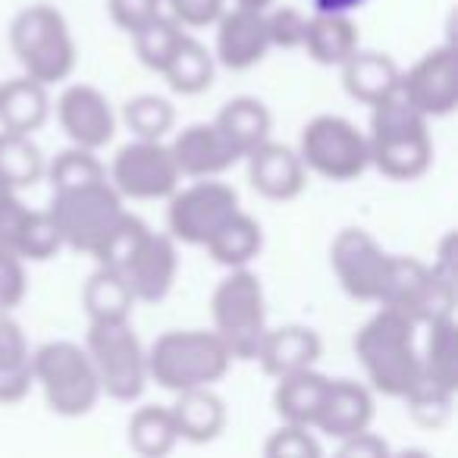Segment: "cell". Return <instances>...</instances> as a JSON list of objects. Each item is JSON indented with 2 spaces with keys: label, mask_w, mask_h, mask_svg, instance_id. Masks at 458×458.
Here are the masks:
<instances>
[{
  "label": "cell",
  "mask_w": 458,
  "mask_h": 458,
  "mask_svg": "<svg viewBox=\"0 0 458 458\" xmlns=\"http://www.w3.org/2000/svg\"><path fill=\"white\" fill-rule=\"evenodd\" d=\"M210 318L233 361H255L258 345L267 333V299L258 274L249 267L229 270L210 295Z\"/></svg>",
  "instance_id": "cell-6"
},
{
  "label": "cell",
  "mask_w": 458,
  "mask_h": 458,
  "mask_svg": "<svg viewBox=\"0 0 458 458\" xmlns=\"http://www.w3.org/2000/svg\"><path fill=\"white\" fill-rule=\"evenodd\" d=\"M339 70H343V89L349 91V98L368 104V107L399 95L402 70L389 54L361 51V47H358Z\"/></svg>",
  "instance_id": "cell-22"
},
{
  "label": "cell",
  "mask_w": 458,
  "mask_h": 458,
  "mask_svg": "<svg viewBox=\"0 0 458 458\" xmlns=\"http://www.w3.org/2000/svg\"><path fill=\"white\" fill-rule=\"evenodd\" d=\"M182 176L164 139H135L116 151L110 164V185L132 201H160L179 189Z\"/></svg>",
  "instance_id": "cell-11"
},
{
  "label": "cell",
  "mask_w": 458,
  "mask_h": 458,
  "mask_svg": "<svg viewBox=\"0 0 458 458\" xmlns=\"http://www.w3.org/2000/svg\"><path fill=\"white\" fill-rule=\"evenodd\" d=\"M452 251H455V233H445L443 245H439V258L433 261V270L445 280H455V255Z\"/></svg>",
  "instance_id": "cell-46"
},
{
  "label": "cell",
  "mask_w": 458,
  "mask_h": 458,
  "mask_svg": "<svg viewBox=\"0 0 458 458\" xmlns=\"http://www.w3.org/2000/svg\"><path fill=\"white\" fill-rule=\"evenodd\" d=\"M399 95L427 120L455 114L458 107V51L455 45H439L427 51L399 79Z\"/></svg>",
  "instance_id": "cell-14"
},
{
  "label": "cell",
  "mask_w": 458,
  "mask_h": 458,
  "mask_svg": "<svg viewBox=\"0 0 458 458\" xmlns=\"http://www.w3.org/2000/svg\"><path fill=\"white\" fill-rule=\"evenodd\" d=\"M182 35H185V29L179 26L173 16L157 13L151 22H145L139 32H132L135 54H139V60L148 66V70L160 72L166 66V60L173 57L176 45L182 41Z\"/></svg>",
  "instance_id": "cell-36"
},
{
  "label": "cell",
  "mask_w": 458,
  "mask_h": 458,
  "mask_svg": "<svg viewBox=\"0 0 458 458\" xmlns=\"http://www.w3.org/2000/svg\"><path fill=\"white\" fill-rule=\"evenodd\" d=\"M264 26H267L270 47H283V51H295L305 41L308 16L295 7H274L264 10Z\"/></svg>",
  "instance_id": "cell-41"
},
{
  "label": "cell",
  "mask_w": 458,
  "mask_h": 458,
  "mask_svg": "<svg viewBox=\"0 0 458 458\" xmlns=\"http://www.w3.org/2000/svg\"><path fill=\"white\" fill-rule=\"evenodd\" d=\"M47 210L57 223L64 245H70L72 251H85V255H95L98 245L116 226V220L126 214L123 195L110 185V179L82 185V189L54 191Z\"/></svg>",
  "instance_id": "cell-8"
},
{
  "label": "cell",
  "mask_w": 458,
  "mask_h": 458,
  "mask_svg": "<svg viewBox=\"0 0 458 458\" xmlns=\"http://www.w3.org/2000/svg\"><path fill=\"white\" fill-rule=\"evenodd\" d=\"M10 47L22 72L41 85L66 82L76 70V41L64 13L47 4H35L10 22Z\"/></svg>",
  "instance_id": "cell-4"
},
{
  "label": "cell",
  "mask_w": 458,
  "mask_h": 458,
  "mask_svg": "<svg viewBox=\"0 0 458 458\" xmlns=\"http://www.w3.org/2000/svg\"><path fill=\"white\" fill-rule=\"evenodd\" d=\"M126 433H129L132 452H139V455H145V458L170 455L173 445L179 443L173 411L164 405H145V408H139V411H132Z\"/></svg>",
  "instance_id": "cell-33"
},
{
  "label": "cell",
  "mask_w": 458,
  "mask_h": 458,
  "mask_svg": "<svg viewBox=\"0 0 458 458\" xmlns=\"http://www.w3.org/2000/svg\"><path fill=\"white\" fill-rule=\"evenodd\" d=\"M301 47H305L308 60H314L318 66H343L358 51V26L349 20V13H318L314 10V16H308Z\"/></svg>",
  "instance_id": "cell-27"
},
{
  "label": "cell",
  "mask_w": 458,
  "mask_h": 458,
  "mask_svg": "<svg viewBox=\"0 0 458 458\" xmlns=\"http://www.w3.org/2000/svg\"><path fill=\"white\" fill-rule=\"evenodd\" d=\"M249 182L270 201H293L305 191L308 170L301 164L299 151L280 145V141H264L249 154Z\"/></svg>",
  "instance_id": "cell-19"
},
{
  "label": "cell",
  "mask_w": 458,
  "mask_h": 458,
  "mask_svg": "<svg viewBox=\"0 0 458 458\" xmlns=\"http://www.w3.org/2000/svg\"><path fill=\"white\" fill-rule=\"evenodd\" d=\"M320 355H324V343H320L318 330L301 324H286L264 333L255 361H261L264 374L276 380V377L314 368L320 361Z\"/></svg>",
  "instance_id": "cell-21"
},
{
  "label": "cell",
  "mask_w": 458,
  "mask_h": 458,
  "mask_svg": "<svg viewBox=\"0 0 458 458\" xmlns=\"http://www.w3.org/2000/svg\"><path fill=\"white\" fill-rule=\"evenodd\" d=\"M132 289L135 301H160L173 289L179 274V251L176 239L170 233H154L148 229L129 261L120 270Z\"/></svg>",
  "instance_id": "cell-16"
},
{
  "label": "cell",
  "mask_w": 458,
  "mask_h": 458,
  "mask_svg": "<svg viewBox=\"0 0 458 458\" xmlns=\"http://www.w3.org/2000/svg\"><path fill=\"white\" fill-rule=\"evenodd\" d=\"M264 455L267 458H320L318 437L311 433V427H299V424H283L280 430H274L264 443Z\"/></svg>",
  "instance_id": "cell-40"
},
{
  "label": "cell",
  "mask_w": 458,
  "mask_h": 458,
  "mask_svg": "<svg viewBox=\"0 0 458 458\" xmlns=\"http://www.w3.org/2000/svg\"><path fill=\"white\" fill-rule=\"evenodd\" d=\"M26 261L13 249L0 245V314H10L26 299Z\"/></svg>",
  "instance_id": "cell-42"
},
{
  "label": "cell",
  "mask_w": 458,
  "mask_h": 458,
  "mask_svg": "<svg viewBox=\"0 0 458 458\" xmlns=\"http://www.w3.org/2000/svg\"><path fill=\"white\" fill-rule=\"evenodd\" d=\"M13 198H16V189H10L7 182H0V210L7 208V204L13 201Z\"/></svg>",
  "instance_id": "cell-49"
},
{
  "label": "cell",
  "mask_w": 458,
  "mask_h": 458,
  "mask_svg": "<svg viewBox=\"0 0 458 458\" xmlns=\"http://www.w3.org/2000/svg\"><path fill=\"white\" fill-rule=\"evenodd\" d=\"M85 352L95 364L101 395H110L116 402H132L145 393L148 383V352L141 349L129 320H91Z\"/></svg>",
  "instance_id": "cell-7"
},
{
  "label": "cell",
  "mask_w": 458,
  "mask_h": 458,
  "mask_svg": "<svg viewBox=\"0 0 458 458\" xmlns=\"http://www.w3.org/2000/svg\"><path fill=\"white\" fill-rule=\"evenodd\" d=\"M214 126L223 132V139L236 148L239 157H249L258 145L270 139V129H274V116H270L267 104L258 101V98H233L220 107Z\"/></svg>",
  "instance_id": "cell-24"
},
{
  "label": "cell",
  "mask_w": 458,
  "mask_h": 458,
  "mask_svg": "<svg viewBox=\"0 0 458 458\" xmlns=\"http://www.w3.org/2000/svg\"><path fill=\"white\" fill-rule=\"evenodd\" d=\"M370 166L389 179H418L427 173L433 160L430 120L411 107L402 95L370 107V132H368Z\"/></svg>",
  "instance_id": "cell-2"
},
{
  "label": "cell",
  "mask_w": 458,
  "mask_h": 458,
  "mask_svg": "<svg viewBox=\"0 0 458 458\" xmlns=\"http://www.w3.org/2000/svg\"><path fill=\"white\" fill-rule=\"evenodd\" d=\"M82 308L89 320H104V324L129 320L135 308V295L120 270L98 267L82 289Z\"/></svg>",
  "instance_id": "cell-31"
},
{
  "label": "cell",
  "mask_w": 458,
  "mask_h": 458,
  "mask_svg": "<svg viewBox=\"0 0 458 458\" xmlns=\"http://www.w3.org/2000/svg\"><path fill=\"white\" fill-rule=\"evenodd\" d=\"M45 173H47V179H51L54 191L82 189V185L107 179V170H104V164L95 157V151L79 148V145H72L70 151L57 154V157L51 160V166H45Z\"/></svg>",
  "instance_id": "cell-37"
},
{
  "label": "cell",
  "mask_w": 458,
  "mask_h": 458,
  "mask_svg": "<svg viewBox=\"0 0 458 458\" xmlns=\"http://www.w3.org/2000/svg\"><path fill=\"white\" fill-rule=\"evenodd\" d=\"M164 0H107V13L123 32H139L145 22H151L160 13Z\"/></svg>",
  "instance_id": "cell-44"
},
{
  "label": "cell",
  "mask_w": 458,
  "mask_h": 458,
  "mask_svg": "<svg viewBox=\"0 0 458 458\" xmlns=\"http://www.w3.org/2000/svg\"><path fill=\"white\" fill-rule=\"evenodd\" d=\"M32 383L60 418H85L101 399V383L89 352L70 339L45 343L32 352Z\"/></svg>",
  "instance_id": "cell-5"
},
{
  "label": "cell",
  "mask_w": 458,
  "mask_h": 458,
  "mask_svg": "<svg viewBox=\"0 0 458 458\" xmlns=\"http://www.w3.org/2000/svg\"><path fill=\"white\" fill-rule=\"evenodd\" d=\"M214 64L216 60L208 54V47L185 32L176 51H173V57L160 70V76L166 79V85L176 95H201V91H208L214 85Z\"/></svg>",
  "instance_id": "cell-32"
},
{
  "label": "cell",
  "mask_w": 458,
  "mask_h": 458,
  "mask_svg": "<svg viewBox=\"0 0 458 458\" xmlns=\"http://www.w3.org/2000/svg\"><path fill=\"white\" fill-rule=\"evenodd\" d=\"M32 386V345L26 330L10 314H0V402H22Z\"/></svg>",
  "instance_id": "cell-26"
},
{
  "label": "cell",
  "mask_w": 458,
  "mask_h": 458,
  "mask_svg": "<svg viewBox=\"0 0 458 458\" xmlns=\"http://www.w3.org/2000/svg\"><path fill=\"white\" fill-rule=\"evenodd\" d=\"M236 7H249V10H267L274 7V0H233Z\"/></svg>",
  "instance_id": "cell-48"
},
{
  "label": "cell",
  "mask_w": 458,
  "mask_h": 458,
  "mask_svg": "<svg viewBox=\"0 0 458 458\" xmlns=\"http://www.w3.org/2000/svg\"><path fill=\"white\" fill-rule=\"evenodd\" d=\"M327 383H330V377H324L314 368L276 377L274 411L280 414L283 424H299V427H311L314 430V418H318L320 402H324Z\"/></svg>",
  "instance_id": "cell-28"
},
{
  "label": "cell",
  "mask_w": 458,
  "mask_h": 458,
  "mask_svg": "<svg viewBox=\"0 0 458 458\" xmlns=\"http://www.w3.org/2000/svg\"><path fill=\"white\" fill-rule=\"evenodd\" d=\"M123 123L135 139H164L176 126V107L160 95H139L126 101Z\"/></svg>",
  "instance_id": "cell-38"
},
{
  "label": "cell",
  "mask_w": 458,
  "mask_h": 458,
  "mask_svg": "<svg viewBox=\"0 0 458 458\" xmlns=\"http://www.w3.org/2000/svg\"><path fill=\"white\" fill-rule=\"evenodd\" d=\"M264 233L258 226L255 216H249L245 210H233L220 226L210 233V239L201 245L208 249V255L214 258L220 267H249L258 255H261Z\"/></svg>",
  "instance_id": "cell-29"
},
{
  "label": "cell",
  "mask_w": 458,
  "mask_h": 458,
  "mask_svg": "<svg viewBox=\"0 0 458 458\" xmlns=\"http://www.w3.org/2000/svg\"><path fill=\"white\" fill-rule=\"evenodd\" d=\"M270 51L264 10L233 7L216 16V64L233 72H245L258 66Z\"/></svg>",
  "instance_id": "cell-17"
},
{
  "label": "cell",
  "mask_w": 458,
  "mask_h": 458,
  "mask_svg": "<svg viewBox=\"0 0 458 458\" xmlns=\"http://www.w3.org/2000/svg\"><path fill=\"white\" fill-rule=\"evenodd\" d=\"M51 114V98L47 85L35 82L22 72L20 79L0 85V126L10 132H38Z\"/></svg>",
  "instance_id": "cell-30"
},
{
  "label": "cell",
  "mask_w": 458,
  "mask_h": 458,
  "mask_svg": "<svg viewBox=\"0 0 458 458\" xmlns=\"http://www.w3.org/2000/svg\"><path fill=\"white\" fill-rule=\"evenodd\" d=\"M233 210H239V191L229 182H220L216 176L195 179L185 189H176L170 195L166 208V226L176 242L204 245L216 226L226 220Z\"/></svg>",
  "instance_id": "cell-13"
},
{
  "label": "cell",
  "mask_w": 458,
  "mask_h": 458,
  "mask_svg": "<svg viewBox=\"0 0 458 458\" xmlns=\"http://www.w3.org/2000/svg\"><path fill=\"white\" fill-rule=\"evenodd\" d=\"M299 157L305 170L318 173L330 182H352L370 166L368 135L345 116L320 114L301 129Z\"/></svg>",
  "instance_id": "cell-9"
},
{
  "label": "cell",
  "mask_w": 458,
  "mask_h": 458,
  "mask_svg": "<svg viewBox=\"0 0 458 458\" xmlns=\"http://www.w3.org/2000/svg\"><path fill=\"white\" fill-rule=\"evenodd\" d=\"M380 305L395 308L418 327H427L439 318H455V280L439 276L418 258L393 255Z\"/></svg>",
  "instance_id": "cell-10"
},
{
  "label": "cell",
  "mask_w": 458,
  "mask_h": 458,
  "mask_svg": "<svg viewBox=\"0 0 458 458\" xmlns=\"http://www.w3.org/2000/svg\"><path fill=\"white\" fill-rule=\"evenodd\" d=\"M364 0H311V7L318 13H349V10L361 7Z\"/></svg>",
  "instance_id": "cell-47"
},
{
  "label": "cell",
  "mask_w": 458,
  "mask_h": 458,
  "mask_svg": "<svg viewBox=\"0 0 458 458\" xmlns=\"http://www.w3.org/2000/svg\"><path fill=\"white\" fill-rule=\"evenodd\" d=\"M45 176V157L41 148L26 132H0V182L10 189H29Z\"/></svg>",
  "instance_id": "cell-34"
},
{
  "label": "cell",
  "mask_w": 458,
  "mask_h": 458,
  "mask_svg": "<svg viewBox=\"0 0 458 458\" xmlns=\"http://www.w3.org/2000/svg\"><path fill=\"white\" fill-rule=\"evenodd\" d=\"M145 233H148V223L139 220V216L126 210V214L116 220V226L107 233V239L98 245V251L91 258L98 261V267L123 270V264L129 261V255L135 251V245L141 242V236H145Z\"/></svg>",
  "instance_id": "cell-39"
},
{
  "label": "cell",
  "mask_w": 458,
  "mask_h": 458,
  "mask_svg": "<svg viewBox=\"0 0 458 458\" xmlns=\"http://www.w3.org/2000/svg\"><path fill=\"white\" fill-rule=\"evenodd\" d=\"M355 358L368 386L386 399H408L420 386L418 324L395 308H383L355 333Z\"/></svg>",
  "instance_id": "cell-1"
},
{
  "label": "cell",
  "mask_w": 458,
  "mask_h": 458,
  "mask_svg": "<svg viewBox=\"0 0 458 458\" xmlns=\"http://www.w3.org/2000/svg\"><path fill=\"white\" fill-rule=\"evenodd\" d=\"M389 452H393L389 443L383 437H377V433H370V427L339 439V455L343 458H386Z\"/></svg>",
  "instance_id": "cell-45"
},
{
  "label": "cell",
  "mask_w": 458,
  "mask_h": 458,
  "mask_svg": "<svg viewBox=\"0 0 458 458\" xmlns=\"http://www.w3.org/2000/svg\"><path fill=\"white\" fill-rule=\"evenodd\" d=\"M420 383L452 395L458 393V327L455 318L427 324V343L420 349Z\"/></svg>",
  "instance_id": "cell-25"
},
{
  "label": "cell",
  "mask_w": 458,
  "mask_h": 458,
  "mask_svg": "<svg viewBox=\"0 0 458 458\" xmlns=\"http://www.w3.org/2000/svg\"><path fill=\"white\" fill-rule=\"evenodd\" d=\"M233 364L226 343L214 330H166L148 349V380L166 393L214 386Z\"/></svg>",
  "instance_id": "cell-3"
},
{
  "label": "cell",
  "mask_w": 458,
  "mask_h": 458,
  "mask_svg": "<svg viewBox=\"0 0 458 458\" xmlns=\"http://www.w3.org/2000/svg\"><path fill=\"white\" fill-rule=\"evenodd\" d=\"M170 154L179 166V176L185 179L223 176L242 160L214 123H195L176 132V139L170 141Z\"/></svg>",
  "instance_id": "cell-18"
},
{
  "label": "cell",
  "mask_w": 458,
  "mask_h": 458,
  "mask_svg": "<svg viewBox=\"0 0 458 458\" xmlns=\"http://www.w3.org/2000/svg\"><path fill=\"white\" fill-rule=\"evenodd\" d=\"M7 249H13L22 261H51V258L64 249V239H60L51 210L26 208L20 226H16V233L10 236Z\"/></svg>",
  "instance_id": "cell-35"
},
{
  "label": "cell",
  "mask_w": 458,
  "mask_h": 458,
  "mask_svg": "<svg viewBox=\"0 0 458 458\" xmlns=\"http://www.w3.org/2000/svg\"><path fill=\"white\" fill-rule=\"evenodd\" d=\"M374 420V389L358 380H330L324 402L314 418V430L330 439H345L352 433H361Z\"/></svg>",
  "instance_id": "cell-20"
},
{
  "label": "cell",
  "mask_w": 458,
  "mask_h": 458,
  "mask_svg": "<svg viewBox=\"0 0 458 458\" xmlns=\"http://www.w3.org/2000/svg\"><path fill=\"white\" fill-rule=\"evenodd\" d=\"M330 267L349 299L380 305L389 267H393V255L380 249V242L368 229L345 226L330 245Z\"/></svg>",
  "instance_id": "cell-12"
},
{
  "label": "cell",
  "mask_w": 458,
  "mask_h": 458,
  "mask_svg": "<svg viewBox=\"0 0 458 458\" xmlns=\"http://www.w3.org/2000/svg\"><path fill=\"white\" fill-rule=\"evenodd\" d=\"M57 120L66 139L89 151L107 148L116 135L114 107H110L107 95H101L95 85L79 82L64 89V95L57 98Z\"/></svg>",
  "instance_id": "cell-15"
},
{
  "label": "cell",
  "mask_w": 458,
  "mask_h": 458,
  "mask_svg": "<svg viewBox=\"0 0 458 458\" xmlns=\"http://www.w3.org/2000/svg\"><path fill=\"white\" fill-rule=\"evenodd\" d=\"M176 420V433L185 443H214L226 427V405L210 386H195L176 393V405L170 408Z\"/></svg>",
  "instance_id": "cell-23"
},
{
  "label": "cell",
  "mask_w": 458,
  "mask_h": 458,
  "mask_svg": "<svg viewBox=\"0 0 458 458\" xmlns=\"http://www.w3.org/2000/svg\"><path fill=\"white\" fill-rule=\"evenodd\" d=\"M166 7L182 29H208L226 10V0H166Z\"/></svg>",
  "instance_id": "cell-43"
}]
</instances>
